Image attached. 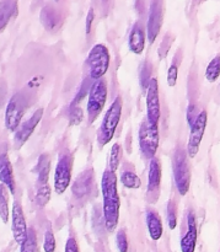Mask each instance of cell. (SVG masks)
I'll use <instances>...</instances> for the list:
<instances>
[{
    "label": "cell",
    "mask_w": 220,
    "mask_h": 252,
    "mask_svg": "<svg viewBox=\"0 0 220 252\" xmlns=\"http://www.w3.org/2000/svg\"><path fill=\"white\" fill-rule=\"evenodd\" d=\"M177 76H179V68H177V64L174 63L171 64V66L167 70V85L170 88H174L176 85Z\"/></svg>",
    "instance_id": "cell-33"
},
{
    "label": "cell",
    "mask_w": 220,
    "mask_h": 252,
    "mask_svg": "<svg viewBox=\"0 0 220 252\" xmlns=\"http://www.w3.org/2000/svg\"><path fill=\"white\" fill-rule=\"evenodd\" d=\"M10 211H9V189L0 184V219L2 223L6 224L9 221Z\"/></svg>",
    "instance_id": "cell-23"
},
{
    "label": "cell",
    "mask_w": 220,
    "mask_h": 252,
    "mask_svg": "<svg viewBox=\"0 0 220 252\" xmlns=\"http://www.w3.org/2000/svg\"><path fill=\"white\" fill-rule=\"evenodd\" d=\"M121 117H122V98L121 96H117L106 112L100 129L97 130V143L100 147H105L113 139Z\"/></svg>",
    "instance_id": "cell-2"
},
{
    "label": "cell",
    "mask_w": 220,
    "mask_h": 252,
    "mask_svg": "<svg viewBox=\"0 0 220 252\" xmlns=\"http://www.w3.org/2000/svg\"><path fill=\"white\" fill-rule=\"evenodd\" d=\"M73 160L69 154L62 155L54 171V191L57 194H63L71 182Z\"/></svg>",
    "instance_id": "cell-8"
},
{
    "label": "cell",
    "mask_w": 220,
    "mask_h": 252,
    "mask_svg": "<svg viewBox=\"0 0 220 252\" xmlns=\"http://www.w3.org/2000/svg\"><path fill=\"white\" fill-rule=\"evenodd\" d=\"M52 196V189L51 187L47 185H42V186H38V189H37L36 193V203L37 206L43 208V207L47 206L49 201H51Z\"/></svg>",
    "instance_id": "cell-28"
},
{
    "label": "cell",
    "mask_w": 220,
    "mask_h": 252,
    "mask_svg": "<svg viewBox=\"0 0 220 252\" xmlns=\"http://www.w3.org/2000/svg\"><path fill=\"white\" fill-rule=\"evenodd\" d=\"M187 233L181 239V251L182 252H194L197 243V223L196 217L192 211L189 212L187 216Z\"/></svg>",
    "instance_id": "cell-17"
},
{
    "label": "cell",
    "mask_w": 220,
    "mask_h": 252,
    "mask_svg": "<svg viewBox=\"0 0 220 252\" xmlns=\"http://www.w3.org/2000/svg\"><path fill=\"white\" fill-rule=\"evenodd\" d=\"M160 116L161 111H160L159 85L157 79H152L147 89V121L152 125L159 126Z\"/></svg>",
    "instance_id": "cell-10"
},
{
    "label": "cell",
    "mask_w": 220,
    "mask_h": 252,
    "mask_svg": "<svg viewBox=\"0 0 220 252\" xmlns=\"http://www.w3.org/2000/svg\"><path fill=\"white\" fill-rule=\"evenodd\" d=\"M94 187V172L91 170H86L83 174L79 175L78 179L73 184L71 192L76 199H83L90 194Z\"/></svg>",
    "instance_id": "cell-14"
},
{
    "label": "cell",
    "mask_w": 220,
    "mask_h": 252,
    "mask_svg": "<svg viewBox=\"0 0 220 252\" xmlns=\"http://www.w3.org/2000/svg\"><path fill=\"white\" fill-rule=\"evenodd\" d=\"M160 144L159 126L143 121L139 128V148L148 159H154Z\"/></svg>",
    "instance_id": "cell-6"
},
{
    "label": "cell",
    "mask_w": 220,
    "mask_h": 252,
    "mask_svg": "<svg viewBox=\"0 0 220 252\" xmlns=\"http://www.w3.org/2000/svg\"><path fill=\"white\" fill-rule=\"evenodd\" d=\"M106 100H107V83L105 79L96 80L89 90L88 108H86L89 122L93 123L100 116L101 111L105 107Z\"/></svg>",
    "instance_id": "cell-5"
},
{
    "label": "cell",
    "mask_w": 220,
    "mask_h": 252,
    "mask_svg": "<svg viewBox=\"0 0 220 252\" xmlns=\"http://www.w3.org/2000/svg\"><path fill=\"white\" fill-rule=\"evenodd\" d=\"M94 17H95V12H94V9L91 7L88 12V16H86V24H85L86 34H90L91 26H93V22H94Z\"/></svg>",
    "instance_id": "cell-36"
},
{
    "label": "cell",
    "mask_w": 220,
    "mask_h": 252,
    "mask_svg": "<svg viewBox=\"0 0 220 252\" xmlns=\"http://www.w3.org/2000/svg\"><path fill=\"white\" fill-rule=\"evenodd\" d=\"M175 185L181 196H186L191 184V170L189 164V155L185 150L179 149L174 157Z\"/></svg>",
    "instance_id": "cell-4"
},
{
    "label": "cell",
    "mask_w": 220,
    "mask_h": 252,
    "mask_svg": "<svg viewBox=\"0 0 220 252\" xmlns=\"http://www.w3.org/2000/svg\"><path fill=\"white\" fill-rule=\"evenodd\" d=\"M56 1H59V0H56Z\"/></svg>",
    "instance_id": "cell-38"
},
{
    "label": "cell",
    "mask_w": 220,
    "mask_h": 252,
    "mask_svg": "<svg viewBox=\"0 0 220 252\" xmlns=\"http://www.w3.org/2000/svg\"><path fill=\"white\" fill-rule=\"evenodd\" d=\"M101 193L103 199V218L105 226L108 233L115 231L120 220L121 199L117 189V176L116 172L106 170L101 179Z\"/></svg>",
    "instance_id": "cell-1"
},
{
    "label": "cell",
    "mask_w": 220,
    "mask_h": 252,
    "mask_svg": "<svg viewBox=\"0 0 220 252\" xmlns=\"http://www.w3.org/2000/svg\"><path fill=\"white\" fill-rule=\"evenodd\" d=\"M128 46L132 53L142 54L145 48V32L143 30L142 25L135 24L130 31L129 39H128Z\"/></svg>",
    "instance_id": "cell-18"
},
{
    "label": "cell",
    "mask_w": 220,
    "mask_h": 252,
    "mask_svg": "<svg viewBox=\"0 0 220 252\" xmlns=\"http://www.w3.org/2000/svg\"><path fill=\"white\" fill-rule=\"evenodd\" d=\"M207 111H202L197 116L196 121L191 126V134H189V143H187V155L189 158H194L199 152V145L203 139L204 132L207 127Z\"/></svg>",
    "instance_id": "cell-9"
},
{
    "label": "cell",
    "mask_w": 220,
    "mask_h": 252,
    "mask_svg": "<svg viewBox=\"0 0 220 252\" xmlns=\"http://www.w3.org/2000/svg\"><path fill=\"white\" fill-rule=\"evenodd\" d=\"M121 182L125 187L130 189H138L142 186V181L138 177V175L134 171H130V170H126L121 175Z\"/></svg>",
    "instance_id": "cell-26"
},
{
    "label": "cell",
    "mask_w": 220,
    "mask_h": 252,
    "mask_svg": "<svg viewBox=\"0 0 220 252\" xmlns=\"http://www.w3.org/2000/svg\"><path fill=\"white\" fill-rule=\"evenodd\" d=\"M0 184L4 185L11 194H14L16 191L14 170H12L11 161L6 153L0 154Z\"/></svg>",
    "instance_id": "cell-16"
},
{
    "label": "cell",
    "mask_w": 220,
    "mask_h": 252,
    "mask_svg": "<svg viewBox=\"0 0 220 252\" xmlns=\"http://www.w3.org/2000/svg\"><path fill=\"white\" fill-rule=\"evenodd\" d=\"M26 111V100L21 94L10 98L5 111V127L9 132H16Z\"/></svg>",
    "instance_id": "cell-7"
},
{
    "label": "cell",
    "mask_w": 220,
    "mask_h": 252,
    "mask_svg": "<svg viewBox=\"0 0 220 252\" xmlns=\"http://www.w3.org/2000/svg\"><path fill=\"white\" fill-rule=\"evenodd\" d=\"M65 252H79L78 243L74 238H69L65 244Z\"/></svg>",
    "instance_id": "cell-37"
},
{
    "label": "cell",
    "mask_w": 220,
    "mask_h": 252,
    "mask_svg": "<svg viewBox=\"0 0 220 252\" xmlns=\"http://www.w3.org/2000/svg\"><path fill=\"white\" fill-rule=\"evenodd\" d=\"M150 76H152V65L148 62H145L140 69V85H142L143 90H147L148 86H149L150 80H152Z\"/></svg>",
    "instance_id": "cell-29"
},
{
    "label": "cell",
    "mask_w": 220,
    "mask_h": 252,
    "mask_svg": "<svg viewBox=\"0 0 220 252\" xmlns=\"http://www.w3.org/2000/svg\"><path fill=\"white\" fill-rule=\"evenodd\" d=\"M162 24V5L161 0H153L149 10V17H148L147 34L150 44L154 43L159 34Z\"/></svg>",
    "instance_id": "cell-13"
},
{
    "label": "cell",
    "mask_w": 220,
    "mask_h": 252,
    "mask_svg": "<svg viewBox=\"0 0 220 252\" xmlns=\"http://www.w3.org/2000/svg\"><path fill=\"white\" fill-rule=\"evenodd\" d=\"M166 214H167V224H169V228L171 230H174L177 225V212H176V206L172 201H170L167 203V209H166Z\"/></svg>",
    "instance_id": "cell-30"
},
{
    "label": "cell",
    "mask_w": 220,
    "mask_h": 252,
    "mask_svg": "<svg viewBox=\"0 0 220 252\" xmlns=\"http://www.w3.org/2000/svg\"><path fill=\"white\" fill-rule=\"evenodd\" d=\"M43 108L36 110L33 115H32L26 122L22 123V125L17 128L14 137V145L16 149H20V148L30 139V137H31L32 133L34 132V129H36V127L38 126V123L41 122L42 117H43Z\"/></svg>",
    "instance_id": "cell-11"
},
{
    "label": "cell",
    "mask_w": 220,
    "mask_h": 252,
    "mask_svg": "<svg viewBox=\"0 0 220 252\" xmlns=\"http://www.w3.org/2000/svg\"><path fill=\"white\" fill-rule=\"evenodd\" d=\"M83 121V110L79 107H73L70 116H69V125L79 126Z\"/></svg>",
    "instance_id": "cell-34"
},
{
    "label": "cell",
    "mask_w": 220,
    "mask_h": 252,
    "mask_svg": "<svg viewBox=\"0 0 220 252\" xmlns=\"http://www.w3.org/2000/svg\"><path fill=\"white\" fill-rule=\"evenodd\" d=\"M220 76V54L213 58L206 70V78L209 83H214Z\"/></svg>",
    "instance_id": "cell-27"
},
{
    "label": "cell",
    "mask_w": 220,
    "mask_h": 252,
    "mask_svg": "<svg viewBox=\"0 0 220 252\" xmlns=\"http://www.w3.org/2000/svg\"><path fill=\"white\" fill-rule=\"evenodd\" d=\"M17 14L16 0H1L0 1V33L6 29L10 20Z\"/></svg>",
    "instance_id": "cell-19"
},
{
    "label": "cell",
    "mask_w": 220,
    "mask_h": 252,
    "mask_svg": "<svg viewBox=\"0 0 220 252\" xmlns=\"http://www.w3.org/2000/svg\"><path fill=\"white\" fill-rule=\"evenodd\" d=\"M20 252H39L38 250V241H37V235L34 229L30 228L27 230V236L24 243L20 245Z\"/></svg>",
    "instance_id": "cell-24"
},
{
    "label": "cell",
    "mask_w": 220,
    "mask_h": 252,
    "mask_svg": "<svg viewBox=\"0 0 220 252\" xmlns=\"http://www.w3.org/2000/svg\"><path fill=\"white\" fill-rule=\"evenodd\" d=\"M196 106L194 105H191L189 107V110H187V121H189V125L192 126L194 123V121H196L197 116L199 115V113H196Z\"/></svg>",
    "instance_id": "cell-35"
},
{
    "label": "cell",
    "mask_w": 220,
    "mask_h": 252,
    "mask_svg": "<svg viewBox=\"0 0 220 252\" xmlns=\"http://www.w3.org/2000/svg\"><path fill=\"white\" fill-rule=\"evenodd\" d=\"M147 228L152 240L157 241L161 239L164 229H162L161 219H160L159 214H157V212L154 211L147 212Z\"/></svg>",
    "instance_id": "cell-20"
},
{
    "label": "cell",
    "mask_w": 220,
    "mask_h": 252,
    "mask_svg": "<svg viewBox=\"0 0 220 252\" xmlns=\"http://www.w3.org/2000/svg\"><path fill=\"white\" fill-rule=\"evenodd\" d=\"M116 245L120 252H128V239L125 230H120L116 236Z\"/></svg>",
    "instance_id": "cell-32"
},
{
    "label": "cell",
    "mask_w": 220,
    "mask_h": 252,
    "mask_svg": "<svg viewBox=\"0 0 220 252\" xmlns=\"http://www.w3.org/2000/svg\"><path fill=\"white\" fill-rule=\"evenodd\" d=\"M110 52L105 44H95L89 52L86 58V65H88L89 76L94 80H100L107 73L110 68Z\"/></svg>",
    "instance_id": "cell-3"
},
{
    "label": "cell",
    "mask_w": 220,
    "mask_h": 252,
    "mask_svg": "<svg viewBox=\"0 0 220 252\" xmlns=\"http://www.w3.org/2000/svg\"><path fill=\"white\" fill-rule=\"evenodd\" d=\"M39 19H41V22L44 26V29L48 30V31L56 30L59 26V21H61L58 12L52 6H44L42 9L41 15H39Z\"/></svg>",
    "instance_id": "cell-21"
},
{
    "label": "cell",
    "mask_w": 220,
    "mask_h": 252,
    "mask_svg": "<svg viewBox=\"0 0 220 252\" xmlns=\"http://www.w3.org/2000/svg\"><path fill=\"white\" fill-rule=\"evenodd\" d=\"M160 185H161V166L159 160L154 158L150 160L149 172H148V196H154L155 201L160 192Z\"/></svg>",
    "instance_id": "cell-15"
},
{
    "label": "cell",
    "mask_w": 220,
    "mask_h": 252,
    "mask_svg": "<svg viewBox=\"0 0 220 252\" xmlns=\"http://www.w3.org/2000/svg\"><path fill=\"white\" fill-rule=\"evenodd\" d=\"M43 250L44 252L56 251V238H54V234L52 230H47L46 233H44Z\"/></svg>",
    "instance_id": "cell-31"
},
{
    "label": "cell",
    "mask_w": 220,
    "mask_h": 252,
    "mask_svg": "<svg viewBox=\"0 0 220 252\" xmlns=\"http://www.w3.org/2000/svg\"><path fill=\"white\" fill-rule=\"evenodd\" d=\"M123 155V149L122 145H120L118 143H115L111 148L110 152V159H108V170L112 172H116V170L120 167L121 160H122Z\"/></svg>",
    "instance_id": "cell-25"
},
{
    "label": "cell",
    "mask_w": 220,
    "mask_h": 252,
    "mask_svg": "<svg viewBox=\"0 0 220 252\" xmlns=\"http://www.w3.org/2000/svg\"><path fill=\"white\" fill-rule=\"evenodd\" d=\"M27 224L26 219H25L24 211H22L21 204L17 201L14 202L12 204V212H11V231L14 240L16 241L19 245H21L25 241L27 236Z\"/></svg>",
    "instance_id": "cell-12"
},
{
    "label": "cell",
    "mask_w": 220,
    "mask_h": 252,
    "mask_svg": "<svg viewBox=\"0 0 220 252\" xmlns=\"http://www.w3.org/2000/svg\"><path fill=\"white\" fill-rule=\"evenodd\" d=\"M49 172H51V160H49L48 155H41V158L38 160V164H37V174H38V176H37V184H38V186L48 184Z\"/></svg>",
    "instance_id": "cell-22"
}]
</instances>
